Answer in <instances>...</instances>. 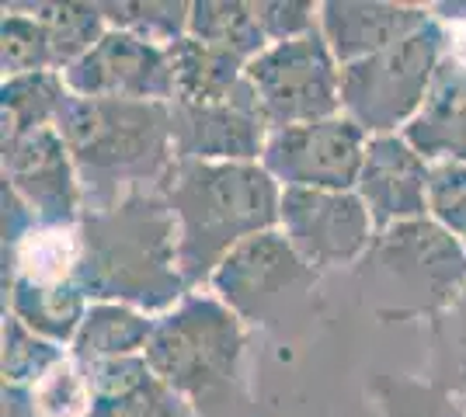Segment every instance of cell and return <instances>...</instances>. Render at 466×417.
Segmentation results:
<instances>
[{
    "label": "cell",
    "instance_id": "1",
    "mask_svg": "<svg viewBox=\"0 0 466 417\" xmlns=\"http://www.w3.org/2000/svg\"><path fill=\"white\" fill-rule=\"evenodd\" d=\"M77 285L91 303H126L150 317L192 289L177 268V223L160 188H137L112 209L80 219Z\"/></svg>",
    "mask_w": 466,
    "mask_h": 417
},
{
    "label": "cell",
    "instance_id": "2",
    "mask_svg": "<svg viewBox=\"0 0 466 417\" xmlns=\"http://www.w3.org/2000/svg\"><path fill=\"white\" fill-rule=\"evenodd\" d=\"M177 223V268L185 285H209L237 243L279 230L282 188L261 164L175 160L157 184Z\"/></svg>",
    "mask_w": 466,
    "mask_h": 417
},
{
    "label": "cell",
    "instance_id": "3",
    "mask_svg": "<svg viewBox=\"0 0 466 417\" xmlns=\"http://www.w3.org/2000/svg\"><path fill=\"white\" fill-rule=\"evenodd\" d=\"M56 129L84 192V213H101L137 188H157L175 164L171 104L70 94Z\"/></svg>",
    "mask_w": 466,
    "mask_h": 417
},
{
    "label": "cell",
    "instance_id": "4",
    "mask_svg": "<svg viewBox=\"0 0 466 417\" xmlns=\"http://www.w3.org/2000/svg\"><path fill=\"white\" fill-rule=\"evenodd\" d=\"M244 348V320L213 293H188L157 317L143 358L202 414V407L223 403L240 386Z\"/></svg>",
    "mask_w": 466,
    "mask_h": 417
},
{
    "label": "cell",
    "instance_id": "5",
    "mask_svg": "<svg viewBox=\"0 0 466 417\" xmlns=\"http://www.w3.org/2000/svg\"><path fill=\"white\" fill-rule=\"evenodd\" d=\"M359 278L380 317L431 320L466 289V243L428 216L397 223L376 233Z\"/></svg>",
    "mask_w": 466,
    "mask_h": 417
},
{
    "label": "cell",
    "instance_id": "6",
    "mask_svg": "<svg viewBox=\"0 0 466 417\" xmlns=\"http://www.w3.org/2000/svg\"><path fill=\"white\" fill-rule=\"evenodd\" d=\"M446 63V28L431 18L408 39L376 56L341 66V115L370 136L400 133L425 104Z\"/></svg>",
    "mask_w": 466,
    "mask_h": 417
},
{
    "label": "cell",
    "instance_id": "7",
    "mask_svg": "<svg viewBox=\"0 0 466 417\" xmlns=\"http://www.w3.org/2000/svg\"><path fill=\"white\" fill-rule=\"evenodd\" d=\"M244 80L268 133L341 115V63L320 28L303 39L268 45L248 63Z\"/></svg>",
    "mask_w": 466,
    "mask_h": 417
},
{
    "label": "cell",
    "instance_id": "8",
    "mask_svg": "<svg viewBox=\"0 0 466 417\" xmlns=\"http://www.w3.org/2000/svg\"><path fill=\"white\" fill-rule=\"evenodd\" d=\"M370 133L359 129L349 115H330L268 133L261 167L279 181L282 192H355L359 171L366 160Z\"/></svg>",
    "mask_w": 466,
    "mask_h": 417
},
{
    "label": "cell",
    "instance_id": "9",
    "mask_svg": "<svg viewBox=\"0 0 466 417\" xmlns=\"http://www.w3.org/2000/svg\"><path fill=\"white\" fill-rule=\"evenodd\" d=\"M320 272L292 251L282 230L254 233L237 243L209 278V293L227 303L244 323L272 320L289 296L310 293Z\"/></svg>",
    "mask_w": 466,
    "mask_h": 417
},
{
    "label": "cell",
    "instance_id": "10",
    "mask_svg": "<svg viewBox=\"0 0 466 417\" xmlns=\"http://www.w3.org/2000/svg\"><path fill=\"white\" fill-rule=\"evenodd\" d=\"M279 230L313 272L359 264L376 240L370 209L355 192L289 188L279 205Z\"/></svg>",
    "mask_w": 466,
    "mask_h": 417
},
{
    "label": "cell",
    "instance_id": "11",
    "mask_svg": "<svg viewBox=\"0 0 466 417\" xmlns=\"http://www.w3.org/2000/svg\"><path fill=\"white\" fill-rule=\"evenodd\" d=\"M4 184L18 195L39 223L77 226L84 219V192L66 139L46 125L18 139H0Z\"/></svg>",
    "mask_w": 466,
    "mask_h": 417
},
{
    "label": "cell",
    "instance_id": "12",
    "mask_svg": "<svg viewBox=\"0 0 466 417\" xmlns=\"http://www.w3.org/2000/svg\"><path fill=\"white\" fill-rule=\"evenodd\" d=\"M70 94L101 101H175V70L164 45L108 28L105 39L63 70Z\"/></svg>",
    "mask_w": 466,
    "mask_h": 417
},
{
    "label": "cell",
    "instance_id": "13",
    "mask_svg": "<svg viewBox=\"0 0 466 417\" xmlns=\"http://www.w3.org/2000/svg\"><path fill=\"white\" fill-rule=\"evenodd\" d=\"M171 133L177 160L209 164H258L268 143V125L258 112L248 80L244 91L223 104H171Z\"/></svg>",
    "mask_w": 466,
    "mask_h": 417
},
{
    "label": "cell",
    "instance_id": "14",
    "mask_svg": "<svg viewBox=\"0 0 466 417\" xmlns=\"http://www.w3.org/2000/svg\"><path fill=\"white\" fill-rule=\"evenodd\" d=\"M428 178L431 164L400 133L370 136L355 195L370 209L376 233L428 216Z\"/></svg>",
    "mask_w": 466,
    "mask_h": 417
},
{
    "label": "cell",
    "instance_id": "15",
    "mask_svg": "<svg viewBox=\"0 0 466 417\" xmlns=\"http://www.w3.org/2000/svg\"><path fill=\"white\" fill-rule=\"evenodd\" d=\"M435 18L425 4H387V0H324L320 35L328 39L341 66L376 56L400 39L421 32Z\"/></svg>",
    "mask_w": 466,
    "mask_h": 417
},
{
    "label": "cell",
    "instance_id": "16",
    "mask_svg": "<svg viewBox=\"0 0 466 417\" xmlns=\"http://www.w3.org/2000/svg\"><path fill=\"white\" fill-rule=\"evenodd\" d=\"M87 379L95 393L87 417H202L143 355L87 365Z\"/></svg>",
    "mask_w": 466,
    "mask_h": 417
},
{
    "label": "cell",
    "instance_id": "17",
    "mask_svg": "<svg viewBox=\"0 0 466 417\" xmlns=\"http://www.w3.org/2000/svg\"><path fill=\"white\" fill-rule=\"evenodd\" d=\"M400 136L428 160H463L466 164V70L452 60L442 63L418 115L400 129Z\"/></svg>",
    "mask_w": 466,
    "mask_h": 417
},
{
    "label": "cell",
    "instance_id": "18",
    "mask_svg": "<svg viewBox=\"0 0 466 417\" xmlns=\"http://www.w3.org/2000/svg\"><path fill=\"white\" fill-rule=\"evenodd\" d=\"M80 254V223H32L18 240L4 243V285L32 282V285H66L77 282Z\"/></svg>",
    "mask_w": 466,
    "mask_h": 417
},
{
    "label": "cell",
    "instance_id": "19",
    "mask_svg": "<svg viewBox=\"0 0 466 417\" xmlns=\"http://www.w3.org/2000/svg\"><path fill=\"white\" fill-rule=\"evenodd\" d=\"M167 56H171V70H175V101L171 104L206 108V104L233 101L244 91L248 63L216 49L209 42L185 35L167 49Z\"/></svg>",
    "mask_w": 466,
    "mask_h": 417
},
{
    "label": "cell",
    "instance_id": "20",
    "mask_svg": "<svg viewBox=\"0 0 466 417\" xmlns=\"http://www.w3.org/2000/svg\"><path fill=\"white\" fill-rule=\"evenodd\" d=\"M4 303H7V317L21 320L32 334L53 341L66 352L91 306V299L80 293L77 282H66V285L11 282L4 285Z\"/></svg>",
    "mask_w": 466,
    "mask_h": 417
},
{
    "label": "cell",
    "instance_id": "21",
    "mask_svg": "<svg viewBox=\"0 0 466 417\" xmlns=\"http://www.w3.org/2000/svg\"><path fill=\"white\" fill-rule=\"evenodd\" d=\"M154 323L157 317L143 313L137 306H126V303H91L77 338L70 344V355L77 358L80 365L137 358L147 352Z\"/></svg>",
    "mask_w": 466,
    "mask_h": 417
},
{
    "label": "cell",
    "instance_id": "22",
    "mask_svg": "<svg viewBox=\"0 0 466 417\" xmlns=\"http://www.w3.org/2000/svg\"><path fill=\"white\" fill-rule=\"evenodd\" d=\"M21 7L46 28L59 74L84 60L108 32L101 4H77V0H35L32 4V0H25Z\"/></svg>",
    "mask_w": 466,
    "mask_h": 417
},
{
    "label": "cell",
    "instance_id": "23",
    "mask_svg": "<svg viewBox=\"0 0 466 417\" xmlns=\"http://www.w3.org/2000/svg\"><path fill=\"white\" fill-rule=\"evenodd\" d=\"M70 101L63 74L7 77L0 87V139H18L46 125H56Z\"/></svg>",
    "mask_w": 466,
    "mask_h": 417
},
{
    "label": "cell",
    "instance_id": "24",
    "mask_svg": "<svg viewBox=\"0 0 466 417\" xmlns=\"http://www.w3.org/2000/svg\"><path fill=\"white\" fill-rule=\"evenodd\" d=\"M188 35L244 63L258 60L268 49L261 21L254 15V0H195Z\"/></svg>",
    "mask_w": 466,
    "mask_h": 417
},
{
    "label": "cell",
    "instance_id": "25",
    "mask_svg": "<svg viewBox=\"0 0 466 417\" xmlns=\"http://www.w3.org/2000/svg\"><path fill=\"white\" fill-rule=\"evenodd\" d=\"M425 382L446 397L466 400V289L428 320Z\"/></svg>",
    "mask_w": 466,
    "mask_h": 417
},
{
    "label": "cell",
    "instance_id": "26",
    "mask_svg": "<svg viewBox=\"0 0 466 417\" xmlns=\"http://www.w3.org/2000/svg\"><path fill=\"white\" fill-rule=\"evenodd\" d=\"M101 15L108 21V28L171 49L175 42L188 35L192 4L185 0H108L101 4Z\"/></svg>",
    "mask_w": 466,
    "mask_h": 417
},
{
    "label": "cell",
    "instance_id": "27",
    "mask_svg": "<svg viewBox=\"0 0 466 417\" xmlns=\"http://www.w3.org/2000/svg\"><path fill=\"white\" fill-rule=\"evenodd\" d=\"M0 63H4V80L32 77V74H59L56 60H53V45L46 39V28L21 4H4Z\"/></svg>",
    "mask_w": 466,
    "mask_h": 417
},
{
    "label": "cell",
    "instance_id": "28",
    "mask_svg": "<svg viewBox=\"0 0 466 417\" xmlns=\"http://www.w3.org/2000/svg\"><path fill=\"white\" fill-rule=\"evenodd\" d=\"M366 390L383 417H466L463 400L431 390L425 379L380 372L370 379Z\"/></svg>",
    "mask_w": 466,
    "mask_h": 417
},
{
    "label": "cell",
    "instance_id": "29",
    "mask_svg": "<svg viewBox=\"0 0 466 417\" xmlns=\"http://www.w3.org/2000/svg\"><path fill=\"white\" fill-rule=\"evenodd\" d=\"M66 358V348L32 334L21 320L4 313V386L7 390H32L42 376Z\"/></svg>",
    "mask_w": 466,
    "mask_h": 417
},
{
    "label": "cell",
    "instance_id": "30",
    "mask_svg": "<svg viewBox=\"0 0 466 417\" xmlns=\"http://www.w3.org/2000/svg\"><path fill=\"white\" fill-rule=\"evenodd\" d=\"M28 393H32L35 417H87L91 414V403H95L87 365H80L70 352Z\"/></svg>",
    "mask_w": 466,
    "mask_h": 417
},
{
    "label": "cell",
    "instance_id": "31",
    "mask_svg": "<svg viewBox=\"0 0 466 417\" xmlns=\"http://www.w3.org/2000/svg\"><path fill=\"white\" fill-rule=\"evenodd\" d=\"M428 219L466 243V164L442 160L431 164L428 178Z\"/></svg>",
    "mask_w": 466,
    "mask_h": 417
},
{
    "label": "cell",
    "instance_id": "32",
    "mask_svg": "<svg viewBox=\"0 0 466 417\" xmlns=\"http://www.w3.org/2000/svg\"><path fill=\"white\" fill-rule=\"evenodd\" d=\"M254 15L268 45L303 39L320 28V4L313 0H254Z\"/></svg>",
    "mask_w": 466,
    "mask_h": 417
},
{
    "label": "cell",
    "instance_id": "33",
    "mask_svg": "<svg viewBox=\"0 0 466 417\" xmlns=\"http://www.w3.org/2000/svg\"><path fill=\"white\" fill-rule=\"evenodd\" d=\"M431 15L446 28V60L466 70V4H431Z\"/></svg>",
    "mask_w": 466,
    "mask_h": 417
},
{
    "label": "cell",
    "instance_id": "34",
    "mask_svg": "<svg viewBox=\"0 0 466 417\" xmlns=\"http://www.w3.org/2000/svg\"><path fill=\"white\" fill-rule=\"evenodd\" d=\"M463 403H466V400H463Z\"/></svg>",
    "mask_w": 466,
    "mask_h": 417
}]
</instances>
